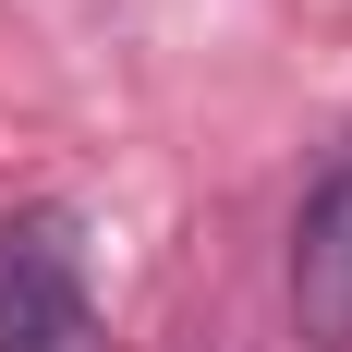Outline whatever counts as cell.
Returning a JSON list of instances; mask_svg holds the SVG:
<instances>
[{
	"label": "cell",
	"mask_w": 352,
	"mask_h": 352,
	"mask_svg": "<svg viewBox=\"0 0 352 352\" xmlns=\"http://www.w3.org/2000/svg\"><path fill=\"white\" fill-rule=\"evenodd\" d=\"M0 352H98V292L61 207L0 219Z\"/></svg>",
	"instance_id": "cell-1"
},
{
	"label": "cell",
	"mask_w": 352,
	"mask_h": 352,
	"mask_svg": "<svg viewBox=\"0 0 352 352\" xmlns=\"http://www.w3.org/2000/svg\"><path fill=\"white\" fill-rule=\"evenodd\" d=\"M280 292H292V328L316 352H352V146L316 170V195L292 207V267H280Z\"/></svg>",
	"instance_id": "cell-2"
}]
</instances>
